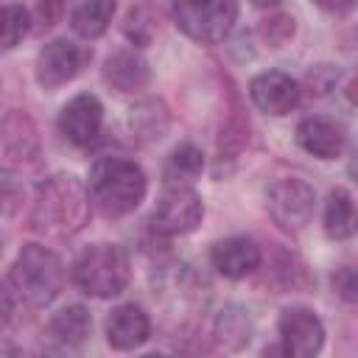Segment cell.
I'll return each mask as SVG.
<instances>
[{
  "label": "cell",
  "instance_id": "obj_29",
  "mask_svg": "<svg viewBox=\"0 0 358 358\" xmlns=\"http://www.w3.org/2000/svg\"><path fill=\"white\" fill-rule=\"evenodd\" d=\"M338 81V70L330 67V64H322V67H313V73H308V87L316 90V95H324L336 87Z\"/></svg>",
  "mask_w": 358,
  "mask_h": 358
},
{
  "label": "cell",
  "instance_id": "obj_3",
  "mask_svg": "<svg viewBox=\"0 0 358 358\" xmlns=\"http://www.w3.org/2000/svg\"><path fill=\"white\" fill-rule=\"evenodd\" d=\"M8 282L17 299L31 308H45L64 285V263L53 249L42 243H25L8 271Z\"/></svg>",
  "mask_w": 358,
  "mask_h": 358
},
{
  "label": "cell",
  "instance_id": "obj_4",
  "mask_svg": "<svg viewBox=\"0 0 358 358\" xmlns=\"http://www.w3.org/2000/svg\"><path fill=\"white\" fill-rule=\"evenodd\" d=\"M73 285L95 299H112L126 291L131 277V263L123 246L117 243H92L87 246L70 268Z\"/></svg>",
  "mask_w": 358,
  "mask_h": 358
},
{
  "label": "cell",
  "instance_id": "obj_18",
  "mask_svg": "<svg viewBox=\"0 0 358 358\" xmlns=\"http://www.w3.org/2000/svg\"><path fill=\"white\" fill-rule=\"evenodd\" d=\"M92 330V316L84 305H67L59 313H53V319L48 322V336L64 347H78L90 338Z\"/></svg>",
  "mask_w": 358,
  "mask_h": 358
},
{
  "label": "cell",
  "instance_id": "obj_24",
  "mask_svg": "<svg viewBox=\"0 0 358 358\" xmlns=\"http://www.w3.org/2000/svg\"><path fill=\"white\" fill-rule=\"evenodd\" d=\"M28 8L11 3V6H0V53L11 50L20 45V39L28 34Z\"/></svg>",
  "mask_w": 358,
  "mask_h": 358
},
{
  "label": "cell",
  "instance_id": "obj_7",
  "mask_svg": "<svg viewBox=\"0 0 358 358\" xmlns=\"http://www.w3.org/2000/svg\"><path fill=\"white\" fill-rule=\"evenodd\" d=\"M201 218H204L201 196L190 185H168L165 193L157 199L148 224L157 235L176 238L193 232L201 224Z\"/></svg>",
  "mask_w": 358,
  "mask_h": 358
},
{
  "label": "cell",
  "instance_id": "obj_25",
  "mask_svg": "<svg viewBox=\"0 0 358 358\" xmlns=\"http://www.w3.org/2000/svg\"><path fill=\"white\" fill-rule=\"evenodd\" d=\"M22 201H25L22 179L14 171L0 168V213L3 215H17L22 210Z\"/></svg>",
  "mask_w": 358,
  "mask_h": 358
},
{
  "label": "cell",
  "instance_id": "obj_31",
  "mask_svg": "<svg viewBox=\"0 0 358 358\" xmlns=\"http://www.w3.org/2000/svg\"><path fill=\"white\" fill-rule=\"evenodd\" d=\"M11 313H14V299H11V294L0 285V330L11 322Z\"/></svg>",
  "mask_w": 358,
  "mask_h": 358
},
{
  "label": "cell",
  "instance_id": "obj_17",
  "mask_svg": "<svg viewBox=\"0 0 358 358\" xmlns=\"http://www.w3.org/2000/svg\"><path fill=\"white\" fill-rule=\"evenodd\" d=\"M168 123H171V115L159 98H145V101L134 103L129 109V120H126V126L137 143L159 140L168 131Z\"/></svg>",
  "mask_w": 358,
  "mask_h": 358
},
{
  "label": "cell",
  "instance_id": "obj_32",
  "mask_svg": "<svg viewBox=\"0 0 358 358\" xmlns=\"http://www.w3.org/2000/svg\"><path fill=\"white\" fill-rule=\"evenodd\" d=\"M313 3L324 11H333V14H344L352 8V0H313Z\"/></svg>",
  "mask_w": 358,
  "mask_h": 358
},
{
  "label": "cell",
  "instance_id": "obj_33",
  "mask_svg": "<svg viewBox=\"0 0 358 358\" xmlns=\"http://www.w3.org/2000/svg\"><path fill=\"white\" fill-rule=\"evenodd\" d=\"M249 3H252L255 8H274L280 0H249Z\"/></svg>",
  "mask_w": 358,
  "mask_h": 358
},
{
  "label": "cell",
  "instance_id": "obj_10",
  "mask_svg": "<svg viewBox=\"0 0 358 358\" xmlns=\"http://www.w3.org/2000/svg\"><path fill=\"white\" fill-rule=\"evenodd\" d=\"M103 126V103L92 92L70 98L59 112V131L70 145H90Z\"/></svg>",
  "mask_w": 358,
  "mask_h": 358
},
{
  "label": "cell",
  "instance_id": "obj_13",
  "mask_svg": "<svg viewBox=\"0 0 358 358\" xmlns=\"http://www.w3.org/2000/svg\"><path fill=\"white\" fill-rule=\"evenodd\" d=\"M151 336V319L140 305H120L106 316V341L112 350H134Z\"/></svg>",
  "mask_w": 358,
  "mask_h": 358
},
{
  "label": "cell",
  "instance_id": "obj_1",
  "mask_svg": "<svg viewBox=\"0 0 358 358\" xmlns=\"http://www.w3.org/2000/svg\"><path fill=\"white\" fill-rule=\"evenodd\" d=\"M90 215H92L90 193L76 176L56 173L36 187L31 204V227L36 232L53 238H70L90 224Z\"/></svg>",
  "mask_w": 358,
  "mask_h": 358
},
{
  "label": "cell",
  "instance_id": "obj_28",
  "mask_svg": "<svg viewBox=\"0 0 358 358\" xmlns=\"http://www.w3.org/2000/svg\"><path fill=\"white\" fill-rule=\"evenodd\" d=\"M333 288L338 291V296L344 302H355L358 299V277H355V268L352 266H341L336 274H333Z\"/></svg>",
  "mask_w": 358,
  "mask_h": 358
},
{
  "label": "cell",
  "instance_id": "obj_12",
  "mask_svg": "<svg viewBox=\"0 0 358 358\" xmlns=\"http://www.w3.org/2000/svg\"><path fill=\"white\" fill-rule=\"evenodd\" d=\"M210 263L213 268L227 277V280H243L249 274H255L263 263V252L260 246L246 238V235H232L224 241H215L210 249Z\"/></svg>",
  "mask_w": 358,
  "mask_h": 358
},
{
  "label": "cell",
  "instance_id": "obj_6",
  "mask_svg": "<svg viewBox=\"0 0 358 358\" xmlns=\"http://www.w3.org/2000/svg\"><path fill=\"white\" fill-rule=\"evenodd\" d=\"M266 210L271 215V221L288 232V235H299L316 210V193L305 179L296 176H282L277 179L268 193H266Z\"/></svg>",
  "mask_w": 358,
  "mask_h": 358
},
{
  "label": "cell",
  "instance_id": "obj_8",
  "mask_svg": "<svg viewBox=\"0 0 358 358\" xmlns=\"http://www.w3.org/2000/svg\"><path fill=\"white\" fill-rule=\"evenodd\" d=\"M277 333H280V350H282V355H294V358H310L324 344V324L305 305L285 308L280 313Z\"/></svg>",
  "mask_w": 358,
  "mask_h": 358
},
{
  "label": "cell",
  "instance_id": "obj_2",
  "mask_svg": "<svg viewBox=\"0 0 358 358\" xmlns=\"http://www.w3.org/2000/svg\"><path fill=\"white\" fill-rule=\"evenodd\" d=\"M90 201L109 218L129 215L140 207L148 190L145 171L126 157H98L87 176Z\"/></svg>",
  "mask_w": 358,
  "mask_h": 358
},
{
  "label": "cell",
  "instance_id": "obj_5",
  "mask_svg": "<svg viewBox=\"0 0 358 358\" xmlns=\"http://www.w3.org/2000/svg\"><path fill=\"white\" fill-rule=\"evenodd\" d=\"M173 20L187 39L199 45H218L238 20V0H176Z\"/></svg>",
  "mask_w": 358,
  "mask_h": 358
},
{
  "label": "cell",
  "instance_id": "obj_14",
  "mask_svg": "<svg viewBox=\"0 0 358 358\" xmlns=\"http://www.w3.org/2000/svg\"><path fill=\"white\" fill-rule=\"evenodd\" d=\"M296 143L302 145V151H308V154H313L319 159H336L344 151V131L333 120L310 115V117L299 120Z\"/></svg>",
  "mask_w": 358,
  "mask_h": 358
},
{
  "label": "cell",
  "instance_id": "obj_9",
  "mask_svg": "<svg viewBox=\"0 0 358 358\" xmlns=\"http://www.w3.org/2000/svg\"><path fill=\"white\" fill-rule=\"evenodd\" d=\"M84 62H87L84 48H78L70 39H53L36 56V84L42 90H56L73 81L81 73Z\"/></svg>",
  "mask_w": 358,
  "mask_h": 358
},
{
  "label": "cell",
  "instance_id": "obj_19",
  "mask_svg": "<svg viewBox=\"0 0 358 358\" xmlns=\"http://www.w3.org/2000/svg\"><path fill=\"white\" fill-rule=\"evenodd\" d=\"M3 143H6L8 157H14V159H34L36 157L39 140H36V129L25 112H11L3 120Z\"/></svg>",
  "mask_w": 358,
  "mask_h": 358
},
{
  "label": "cell",
  "instance_id": "obj_27",
  "mask_svg": "<svg viewBox=\"0 0 358 358\" xmlns=\"http://www.w3.org/2000/svg\"><path fill=\"white\" fill-rule=\"evenodd\" d=\"M151 34H154V22H151V17L145 14V8H143V6H140V8H131L129 17H126V36H129L134 45H145V42L151 39Z\"/></svg>",
  "mask_w": 358,
  "mask_h": 358
},
{
  "label": "cell",
  "instance_id": "obj_22",
  "mask_svg": "<svg viewBox=\"0 0 358 358\" xmlns=\"http://www.w3.org/2000/svg\"><path fill=\"white\" fill-rule=\"evenodd\" d=\"M204 171V154L196 143H179L165 162V185H190Z\"/></svg>",
  "mask_w": 358,
  "mask_h": 358
},
{
  "label": "cell",
  "instance_id": "obj_16",
  "mask_svg": "<svg viewBox=\"0 0 358 358\" xmlns=\"http://www.w3.org/2000/svg\"><path fill=\"white\" fill-rule=\"evenodd\" d=\"M255 336V322L246 308L241 305H224L213 322V338L215 347L224 352H238L243 350Z\"/></svg>",
  "mask_w": 358,
  "mask_h": 358
},
{
  "label": "cell",
  "instance_id": "obj_30",
  "mask_svg": "<svg viewBox=\"0 0 358 358\" xmlns=\"http://www.w3.org/2000/svg\"><path fill=\"white\" fill-rule=\"evenodd\" d=\"M36 8H39L42 25H53L64 8V0H36Z\"/></svg>",
  "mask_w": 358,
  "mask_h": 358
},
{
  "label": "cell",
  "instance_id": "obj_21",
  "mask_svg": "<svg viewBox=\"0 0 358 358\" xmlns=\"http://www.w3.org/2000/svg\"><path fill=\"white\" fill-rule=\"evenodd\" d=\"M115 0H81L70 17V25L73 31L81 36V39H98L109 22H112V14H115Z\"/></svg>",
  "mask_w": 358,
  "mask_h": 358
},
{
  "label": "cell",
  "instance_id": "obj_23",
  "mask_svg": "<svg viewBox=\"0 0 358 358\" xmlns=\"http://www.w3.org/2000/svg\"><path fill=\"white\" fill-rule=\"evenodd\" d=\"M246 143H249V123L241 115V109H235L227 117V123L221 126V134H218V157H221V162L224 159H235L243 151Z\"/></svg>",
  "mask_w": 358,
  "mask_h": 358
},
{
  "label": "cell",
  "instance_id": "obj_20",
  "mask_svg": "<svg viewBox=\"0 0 358 358\" xmlns=\"http://www.w3.org/2000/svg\"><path fill=\"white\" fill-rule=\"evenodd\" d=\"M324 232L333 241H347L355 232V204L344 187L330 190L324 204Z\"/></svg>",
  "mask_w": 358,
  "mask_h": 358
},
{
  "label": "cell",
  "instance_id": "obj_26",
  "mask_svg": "<svg viewBox=\"0 0 358 358\" xmlns=\"http://www.w3.org/2000/svg\"><path fill=\"white\" fill-rule=\"evenodd\" d=\"M294 31H296V22H294V17H288V14H274V17L263 20L260 28H257L260 39H263L268 48L285 45V42L294 36Z\"/></svg>",
  "mask_w": 358,
  "mask_h": 358
},
{
  "label": "cell",
  "instance_id": "obj_15",
  "mask_svg": "<svg viewBox=\"0 0 358 358\" xmlns=\"http://www.w3.org/2000/svg\"><path fill=\"white\" fill-rule=\"evenodd\" d=\"M101 76L117 92H137V90H143L148 84L151 67L134 50H117V53L106 56V62L101 67Z\"/></svg>",
  "mask_w": 358,
  "mask_h": 358
},
{
  "label": "cell",
  "instance_id": "obj_11",
  "mask_svg": "<svg viewBox=\"0 0 358 358\" xmlns=\"http://www.w3.org/2000/svg\"><path fill=\"white\" fill-rule=\"evenodd\" d=\"M299 95H302L299 84L288 73H282V70H266V73H260V76H255L249 81V98H252V103L260 112L274 115V117L288 115L291 109H296Z\"/></svg>",
  "mask_w": 358,
  "mask_h": 358
}]
</instances>
